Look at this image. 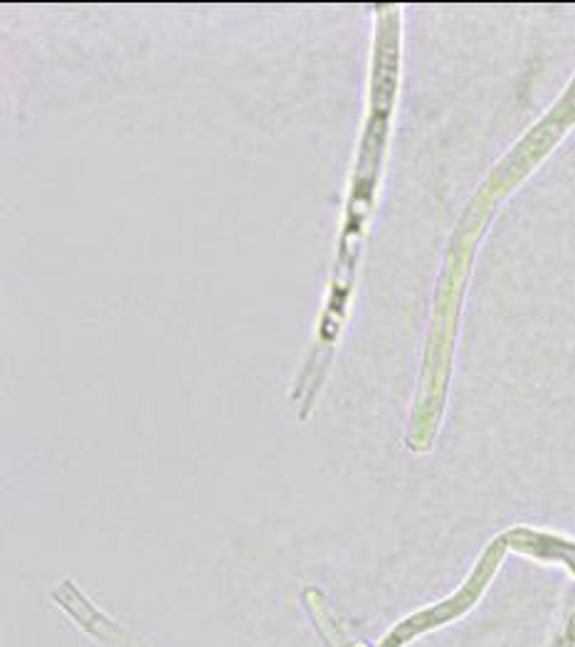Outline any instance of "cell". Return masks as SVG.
Segmentation results:
<instances>
[{
  "instance_id": "cell-1",
  "label": "cell",
  "mask_w": 575,
  "mask_h": 647,
  "mask_svg": "<svg viewBox=\"0 0 575 647\" xmlns=\"http://www.w3.org/2000/svg\"><path fill=\"white\" fill-rule=\"evenodd\" d=\"M376 42H373V65H371V94H368V114L361 129V144L356 151V166H353L351 183L341 220L339 247H336L334 272H331L329 294H326L324 309H321L319 326H316V341L309 351V359L299 373L297 388H294V403L299 415L307 418L311 403L324 383L331 359H334L336 344L344 331L348 309L356 289V272L361 262V247L366 240L368 220H371L373 205H376L378 186H381V171L388 146L390 122H393L395 92H398V8L395 5H376Z\"/></svg>"
}]
</instances>
